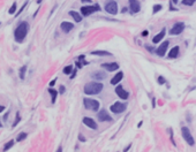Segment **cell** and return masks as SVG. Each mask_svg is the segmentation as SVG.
Here are the masks:
<instances>
[{
    "label": "cell",
    "instance_id": "obj_1",
    "mask_svg": "<svg viewBox=\"0 0 196 152\" xmlns=\"http://www.w3.org/2000/svg\"><path fill=\"white\" fill-rule=\"evenodd\" d=\"M28 31H29V24L28 22H21L19 27L15 29V32H14V39L16 40L18 43H22L24 40L25 36L28 35Z\"/></svg>",
    "mask_w": 196,
    "mask_h": 152
},
{
    "label": "cell",
    "instance_id": "obj_2",
    "mask_svg": "<svg viewBox=\"0 0 196 152\" xmlns=\"http://www.w3.org/2000/svg\"><path fill=\"white\" fill-rule=\"evenodd\" d=\"M104 85L103 83H100V82H89V83H87L84 85V93L86 95H89V96H93V95H98L102 90H103Z\"/></svg>",
    "mask_w": 196,
    "mask_h": 152
},
{
    "label": "cell",
    "instance_id": "obj_3",
    "mask_svg": "<svg viewBox=\"0 0 196 152\" xmlns=\"http://www.w3.org/2000/svg\"><path fill=\"white\" fill-rule=\"evenodd\" d=\"M83 104H84V107L89 111L96 112V111L99 110V103H98V100L90 99V98H84L83 99Z\"/></svg>",
    "mask_w": 196,
    "mask_h": 152
},
{
    "label": "cell",
    "instance_id": "obj_4",
    "mask_svg": "<svg viewBox=\"0 0 196 152\" xmlns=\"http://www.w3.org/2000/svg\"><path fill=\"white\" fill-rule=\"evenodd\" d=\"M99 11H100V6L98 4L93 5V6H83V7H81V14L84 18L91 15L95 12H99Z\"/></svg>",
    "mask_w": 196,
    "mask_h": 152
},
{
    "label": "cell",
    "instance_id": "obj_5",
    "mask_svg": "<svg viewBox=\"0 0 196 152\" xmlns=\"http://www.w3.org/2000/svg\"><path fill=\"white\" fill-rule=\"evenodd\" d=\"M104 9H105L106 13H109V14L115 15L118 13V4L114 0H110V1H107L106 4H105Z\"/></svg>",
    "mask_w": 196,
    "mask_h": 152
},
{
    "label": "cell",
    "instance_id": "obj_6",
    "mask_svg": "<svg viewBox=\"0 0 196 152\" xmlns=\"http://www.w3.org/2000/svg\"><path fill=\"white\" fill-rule=\"evenodd\" d=\"M181 133H182V136H183V138L186 139V142L188 143L190 146H193V145L195 144V139H194V137L192 136V134H190V131H189V129L187 127H182L181 128Z\"/></svg>",
    "mask_w": 196,
    "mask_h": 152
},
{
    "label": "cell",
    "instance_id": "obj_7",
    "mask_svg": "<svg viewBox=\"0 0 196 152\" xmlns=\"http://www.w3.org/2000/svg\"><path fill=\"white\" fill-rule=\"evenodd\" d=\"M126 108H127V105H126V104L120 103V102L114 103L113 105H111V107H110L111 112H113V113H115V114H119V113L125 112Z\"/></svg>",
    "mask_w": 196,
    "mask_h": 152
},
{
    "label": "cell",
    "instance_id": "obj_8",
    "mask_svg": "<svg viewBox=\"0 0 196 152\" xmlns=\"http://www.w3.org/2000/svg\"><path fill=\"white\" fill-rule=\"evenodd\" d=\"M185 30V23L183 22H177L170 30V35H180Z\"/></svg>",
    "mask_w": 196,
    "mask_h": 152
},
{
    "label": "cell",
    "instance_id": "obj_9",
    "mask_svg": "<svg viewBox=\"0 0 196 152\" xmlns=\"http://www.w3.org/2000/svg\"><path fill=\"white\" fill-rule=\"evenodd\" d=\"M170 45V42L168 40H165L161 44V45L158 46V49L156 50V53L159 55V57H164L165 53H166V51H167V47Z\"/></svg>",
    "mask_w": 196,
    "mask_h": 152
},
{
    "label": "cell",
    "instance_id": "obj_10",
    "mask_svg": "<svg viewBox=\"0 0 196 152\" xmlns=\"http://www.w3.org/2000/svg\"><path fill=\"white\" fill-rule=\"evenodd\" d=\"M129 3V9L133 13H139L141 11V5L139 0H128Z\"/></svg>",
    "mask_w": 196,
    "mask_h": 152
},
{
    "label": "cell",
    "instance_id": "obj_11",
    "mask_svg": "<svg viewBox=\"0 0 196 152\" xmlns=\"http://www.w3.org/2000/svg\"><path fill=\"white\" fill-rule=\"evenodd\" d=\"M115 92H117L118 97H119V98H121V99H127L129 97V92L126 91L121 85H118L117 89H115Z\"/></svg>",
    "mask_w": 196,
    "mask_h": 152
},
{
    "label": "cell",
    "instance_id": "obj_12",
    "mask_svg": "<svg viewBox=\"0 0 196 152\" xmlns=\"http://www.w3.org/2000/svg\"><path fill=\"white\" fill-rule=\"evenodd\" d=\"M97 118H98V120L99 121H111L112 120V118L110 117V114L107 113L105 110H102L100 112H98V114H97Z\"/></svg>",
    "mask_w": 196,
    "mask_h": 152
},
{
    "label": "cell",
    "instance_id": "obj_13",
    "mask_svg": "<svg viewBox=\"0 0 196 152\" xmlns=\"http://www.w3.org/2000/svg\"><path fill=\"white\" fill-rule=\"evenodd\" d=\"M102 68H105L109 71H114L119 69V65L117 62H106V64H102Z\"/></svg>",
    "mask_w": 196,
    "mask_h": 152
},
{
    "label": "cell",
    "instance_id": "obj_14",
    "mask_svg": "<svg viewBox=\"0 0 196 152\" xmlns=\"http://www.w3.org/2000/svg\"><path fill=\"white\" fill-rule=\"evenodd\" d=\"M83 123L86 124V126H88L89 128H91V129H97V123L93 121V119H91V118L89 117H84L83 118Z\"/></svg>",
    "mask_w": 196,
    "mask_h": 152
},
{
    "label": "cell",
    "instance_id": "obj_15",
    "mask_svg": "<svg viewBox=\"0 0 196 152\" xmlns=\"http://www.w3.org/2000/svg\"><path fill=\"white\" fill-rule=\"evenodd\" d=\"M60 28H61V30H62L64 32L68 34V32L71 31V30H73V28H74V24H73V23H71V22L64 21V22H61Z\"/></svg>",
    "mask_w": 196,
    "mask_h": 152
},
{
    "label": "cell",
    "instance_id": "obj_16",
    "mask_svg": "<svg viewBox=\"0 0 196 152\" xmlns=\"http://www.w3.org/2000/svg\"><path fill=\"white\" fill-rule=\"evenodd\" d=\"M91 77L93 80H96V81H103V80H105L107 77V74L103 73V71H95L93 74H91Z\"/></svg>",
    "mask_w": 196,
    "mask_h": 152
},
{
    "label": "cell",
    "instance_id": "obj_17",
    "mask_svg": "<svg viewBox=\"0 0 196 152\" xmlns=\"http://www.w3.org/2000/svg\"><path fill=\"white\" fill-rule=\"evenodd\" d=\"M165 34H166V29L163 28V29H162V31L159 32V34H157V35L152 38V43H153V44H158V43L161 42L162 39L164 38Z\"/></svg>",
    "mask_w": 196,
    "mask_h": 152
},
{
    "label": "cell",
    "instance_id": "obj_18",
    "mask_svg": "<svg viewBox=\"0 0 196 152\" xmlns=\"http://www.w3.org/2000/svg\"><path fill=\"white\" fill-rule=\"evenodd\" d=\"M122 77H124V73L122 71H120V73H117V74L114 75L113 77H112V80H111V84L112 85H115V84H118L119 82H121V80H122Z\"/></svg>",
    "mask_w": 196,
    "mask_h": 152
},
{
    "label": "cell",
    "instance_id": "obj_19",
    "mask_svg": "<svg viewBox=\"0 0 196 152\" xmlns=\"http://www.w3.org/2000/svg\"><path fill=\"white\" fill-rule=\"evenodd\" d=\"M179 51H180V47H179V46H174V47L170 51V53H168V58H171V59L177 58L179 55Z\"/></svg>",
    "mask_w": 196,
    "mask_h": 152
},
{
    "label": "cell",
    "instance_id": "obj_20",
    "mask_svg": "<svg viewBox=\"0 0 196 152\" xmlns=\"http://www.w3.org/2000/svg\"><path fill=\"white\" fill-rule=\"evenodd\" d=\"M91 54L93 55H99V57H109V55H112L110 52H107V51H99V50H97V51H93Z\"/></svg>",
    "mask_w": 196,
    "mask_h": 152
},
{
    "label": "cell",
    "instance_id": "obj_21",
    "mask_svg": "<svg viewBox=\"0 0 196 152\" xmlns=\"http://www.w3.org/2000/svg\"><path fill=\"white\" fill-rule=\"evenodd\" d=\"M69 15H71L72 18H74L75 22H81L82 21V16L78 14L77 12H75V11H71L69 12Z\"/></svg>",
    "mask_w": 196,
    "mask_h": 152
},
{
    "label": "cell",
    "instance_id": "obj_22",
    "mask_svg": "<svg viewBox=\"0 0 196 152\" xmlns=\"http://www.w3.org/2000/svg\"><path fill=\"white\" fill-rule=\"evenodd\" d=\"M49 92H50V95H51V102H52V104H54L56 100H57L58 91L54 90V89H49Z\"/></svg>",
    "mask_w": 196,
    "mask_h": 152
},
{
    "label": "cell",
    "instance_id": "obj_23",
    "mask_svg": "<svg viewBox=\"0 0 196 152\" xmlns=\"http://www.w3.org/2000/svg\"><path fill=\"white\" fill-rule=\"evenodd\" d=\"M25 71H27V66H22L21 69H20V78H21V80H24Z\"/></svg>",
    "mask_w": 196,
    "mask_h": 152
},
{
    "label": "cell",
    "instance_id": "obj_24",
    "mask_svg": "<svg viewBox=\"0 0 196 152\" xmlns=\"http://www.w3.org/2000/svg\"><path fill=\"white\" fill-rule=\"evenodd\" d=\"M72 71H73V66H72V65H69V66H66V67L64 68V74L69 75Z\"/></svg>",
    "mask_w": 196,
    "mask_h": 152
},
{
    "label": "cell",
    "instance_id": "obj_25",
    "mask_svg": "<svg viewBox=\"0 0 196 152\" xmlns=\"http://www.w3.org/2000/svg\"><path fill=\"white\" fill-rule=\"evenodd\" d=\"M13 145H14V141L12 139V141H9V142H8V143H6V144H5V146H4V151H7V150H9V149H11L12 146H13Z\"/></svg>",
    "mask_w": 196,
    "mask_h": 152
},
{
    "label": "cell",
    "instance_id": "obj_26",
    "mask_svg": "<svg viewBox=\"0 0 196 152\" xmlns=\"http://www.w3.org/2000/svg\"><path fill=\"white\" fill-rule=\"evenodd\" d=\"M25 137H27V133H21V134H19V136L16 137V141L21 142V141H23V139H25Z\"/></svg>",
    "mask_w": 196,
    "mask_h": 152
},
{
    "label": "cell",
    "instance_id": "obj_27",
    "mask_svg": "<svg viewBox=\"0 0 196 152\" xmlns=\"http://www.w3.org/2000/svg\"><path fill=\"white\" fill-rule=\"evenodd\" d=\"M195 1L196 0H182V5H186V6H193Z\"/></svg>",
    "mask_w": 196,
    "mask_h": 152
},
{
    "label": "cell",
    "instance_id": "obj_28",
    "mask_svg": "<svg viewBox=\"0 0 196 152\" xmlns=\"http://www.w3.org/2000/svg\"><path fill=\"white\" fill-rule=\"evenodd\" d=\"M16 8H18V5H16V3H14V4L12 5V7L9 8V11H8V13H9V14H14L15 11H16Z\"/></svg>",
    "mask_w": 196,
    "mask_h": 152
},
{
    "label": "cell",
    "instance_id": "obj_29",
    "mask_svg": "<svg viewBox=\"0 0 196 152\" xmlns=\"http://www.w3.org/2000/svg\"><path fill=\"white\" fill-rule=\"evenodd\" d=\"M162 9V5H155V6H153V14H156L157 12H159Z\"/></svg>",
    "mask_w": 196,
    "mask_h": 152
},
{
    "label": "cell",
    "instance_id": "obj_30",
    "mask_svg": "<svg viewBox=\"0 0 196 152\" xmlns=\"http://www.w3.org/2000/svg\"><path fill=\"white\" fill-rule=\"evenodd\" d=\"M20 120H21V118H20V114L18 113V115H16V120H15L14 123H13V127L15 128V126H16V124H18L19 122H20Z\"/></svg>",
    "mask_w": 196,
    "mask_h": 152
},
{
    "label": "cell",
    "instance_id": "obj_31",
    "mask_svg": "<svg viewBox=\"0 0 196 152\" xmlns=\"http://www.w3.org/2000/svg\"><path fill=\"white\" fill-rule=\"evenodd\" d=\"M158 82H159V84H164L165 83V78L163 76H158Z\"/></svg>",
    "mask_w": 196,
    "mask_h": 152
},
{
    "label": "cell",
    "instance_id": "obj_32",
    "mask_svg": "<svg viewBox=\"0 0 196 152\" xmlns=\"http://www.w3.org/2000/svg\"><path fill=\"white\" fill-rule=\"evenodd\" d=\"M27 4H28V1H25L24 4H23V6H22V8H21V9H20V11H19L18 15H20V14H21V13H22V11H23V9H24V8H25V6H27Z\"/></svg>",
    "mask_w": 196,
    "mask_h": 152
},
{
    "label": "cell",
    "instance_id": "obj_33",
    "mask_svg": "<svg viewBox=\"0 0 196 152\" xmlns=\"http://www.w3.org/2000/svg\"><path fill=\"white\" fill-rule=\"evenodd\" d=\"M59 92H60V93H64V92H65V86H64V85H60V88H59Z\"/></svg>",
    "mask_w": 196,
    "mask_h": 152
},
{
    "label": "cell",
    "instance_id": "obj_34",
    "mask_svg": "<svg viewBox=\"0 0 196 152\" xmlns=\"http://www.w3.org/2000/svg\"><path fill=\"white\" fill-rule=\"evenodd\" d=\"M78 139H80V141H82V142H86V138L83 137L82 135H78Z\"/></svg>",
    "mask_w": 196,
    "mask_h": 152
},
{
    "label": "cell",
    "instance_id": "obj_35",
    "mask_svg": "<svg viewBox=\"0 0 196 152\" xmlns=\"http://www.w3.org/2000/svg\"><path fill=\"white\" fill-rule=\"evenodd\" d=\"M146 35H148V31H146V30H144V31L142 32V36H143V37H146Z\"/></svg>",
    "mask_w": 196,
    "mask_h": 152
},
{
    "label": "cell",
    "instance_id": "obj_36",
    "mask_svg": "<svg viewBox=\"0 0 196 152\" xmlns=\"http://www.w3.org/2000/svg\"><path fill=\"white\" fill-rule=\"evenodd\" d=\"M54 84H56V80H53V81L50 82V85H51V86H53Z\"/></svg>",
    "mask_w": 196,
    "mask_h": 152
},
{
    "label": "cell",
    "instance_id": "obj_37",
    "mask_svg": "<svg viewBox=\"0 0 196 152\" xmlns=\"http://www.w3.org/2000/svg\"><path fill=\"white\" fill-rule=\"evenodd\" d=\"M75 75H76V71H73V74L71 75V78H74V77H75Z\"/></svg>",
    "mask_w": 196,
    "mask_h": 152
},
{
    "label": "cell",
    "instance_id": "obj_38",
    "mask_svg": "<svg viewBox=\"0 0 196 152\" xmlns=\"http://www.w3.org/2000/svg\"><path fill=\"white\" fill-rule=\"evenodd\" d=\"M5 110V106H3V105H0V113L3 112V111Z\"/></svg>",
    "mask_w": 196,
    "mask_h": 152
},
{
    "label": "cell",
    "instance_id": "obj_39",
    "mask_svg": "<svg viewBox=\"0 0 196 152\" xmlns=\"http://www.w3.org/2000/svg\"><path fill=\"white\" fill-rule=\"evenodd\" d=\"M82 3H91V0H81Z\"/></svg>",
    "mask_w": 196,
    "mask_h": 152
},
{
    "label": "cell",
    "instance_id": "obj_40",
    "mask_svg": "<svg viewBox=\"0 0 196 152\" xmlns=\"http://www.w3.org/2000/svg\"><path fill=\"white\" fill-rule=\"evenodd\" d=\"M130 146H132V145H128V146H127V148L125 149V151H128V150H129V148H130Z\"/></svg>",
    "mask_w": 196,
    "mask_h": 152
},
{
    "label": "cell",
    "instance_id": "obj_41",
    "mask_svg": "<svg viewBox=\"0 0 196 152\" xmlns=\"http://www.w3.org/2000/svg\"><path fill=\"white\" fill-rule=\"evenodd\" d=\"M42 3V0H37V4H40Z\"/></svg>",
    "mask_w": 196,
    "mask_h": 152
},
{
    "label": "cell",
    "instance_id": "obj_42",
    "mask_svg": "<svg viewBox=\"0 0 196 152\" xmlns=\"http://www.w3.org/2000/svg\"><path fill=\"white\" fill-rule=\"evenodd\" d=\"M173 3H175V4H178V0H173Z\"/></svg>",
    "mask_w": 196,
    "mask_h": 152
}]
</instances>
